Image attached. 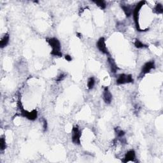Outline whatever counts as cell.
<instances>
[{
  "label": "cell",
  "instance_id": "obj_1",
  "mask_svg": "<svg viewBox=\"0 0 163 163\" xmlns=\"http://www.w3.org/2000/svg\"><path fill=\"white\" fill-rule=\"evenodd\" d=\"M46 41L52 49L51 52L52 56L61 57L63 56V54L61 52V44L59 40L57 38L53 37L47 38Z\"/></svg>",
  "mask_w": 163,
  "mask_h": 163
},
{
  "label": "cell",
  "instance_id": "obj_2",
  "mask_svg": "<svg viewBox=\"0 0 163 163\" xmlns=\"http://www.w3.org/2000/svg\"><path fill=\"white\" fill-rule=\"evenodd\" d=\"M18 106L19 110H20L21 115L22 117L26 118L27 119L31 121H34L37 118L38 112L37 110H33L31 112H28L27 111V110H24L23 104H22V103L20 100H19L18 101Z\"/></svg>",
  "mask_w": 163,
  "mask_h": 163
},
{
  "label": "cell",
  "instance_id": "obj_3",
  "mask_svg": "<svg viewBox=\"0 0 163 163\" xmlns=\"http://www.w3.org/2000/svg\"><path fill=\"white\" fill-rule=\"evenodd\" d=\"M145 3V1H140L136 5V6L135 7L134 9L132 10V15H133V19L135 23V26H136V29L138 31H146V30H148V29H142L140 28V24H139V13L140 12L141 8H142V7L144 5V4Z\"/></svg>",
  "mask_w": 163,
  "mask_h": 163
},
{
  "label": "cell",
  "instance_id": "obj_4",
  "mask_svg": "<svg viewBox=\"0 0 163 163\" xmlns=\"http://www.w3.org/2000/svg\"><path fill=\"white\" fill-rule=\"evenodd\" d=\"M81 135L82 133L79 127L77 125L74 126L71 131V140L75 145H81Z\"/></svg>",
  "mask_w": 163,
  "mask_h": 163
},
{
  "label": "cell",
  "instance_id": "obj_5",
  "mask_svg": "<svg viewBox=\"0 0 163 163\" xmlns=\"http://www.w3.org/2000/svg\"><path fill=\"white\" fill-rule=\"evenodd\" d=\"M134 79L132 76L130 74H120L118 75V78L116 81V83L117 85H123L126 84H131L133 83Z\"/></svg>",
  "mask_w": 163,
  "mask_h": 163
},
{
  "label": "cell",
  "instance_id": "obj_6",
  "mask_svg": "<svg viewBox=\"0 0 163 163\" xmlns=\"http://www.w3.org/2000/svg\"><path fill=\"white\" fill-rule=\"evenodd\" d=\"M96 47H97L98 49L101 53L109 56V52L108 51L105 39H104V37H101L97 41V42H96Z\"/></svg>",
  "mask_w": 163,
  "mask_h": 163
},
{
  "label": "cell",
  "instance_id": "obj_7",
  "mask_svg": "<svg viewBox=\"0 0 163 163\" xmlns=\"http://www.w3.org/2000/svg\"><path fill=\"white\" fill-rule=\"evenodd\" d=\"M155 66L156 65L154 61H150L147 62L143 66L142 71H141L140 75L144 76L145 75L148 73L152 70L155 68Z\"/></svg>",
  "mask_w": 163,
  "mask_h": 163
},
{
  "label": "cell",
  "instance_id": "obj_8",
  "mask_svg": "<svg viewBox=\"0 0 163 163\" xmlns=\"http://www.w3.org/2000/svg\"><path fill=\"white\" fill-rule=\"evenodd\" d=\"M103 98L106 104H109L112 103V94L110 92L108 87H104L103 92Z\"/></svg>",
  "mask_w": 163,
  "mask_h": 163
},
{
  "label": "cell",
  "instance_id": "obj_9",
  "mask_svg": "<svg viewBox=\"0 0 163 163\" xmlns=\"http://www.w3.org/2000/svg\"><path fill=\"white\" fill-rule=\"evenodd\" d=\"M136 159V153L134 150H130L128 151L125 154L124 158L122 160V162H131L134 161V159Z\"/></svg>",
  "mask_w": 163,
  "mask_h": 163
},
{
  "label": "cell",
  "instance_id": "obj_10",
  "mask_svg": "<svg viewBox=\"0 0 163 163\" xmlns=\"http://www.w3.org/2000/svg\"><path fill=\"white\" fill-rule=\"evenodd\" d=\"M108 64L110 65L111 72L113 73H115L118 70V68L114 59L112 57L108 56Z\"/></svg>",
  "mask_w": 163,
  "mask_h": 163
},
{
  "label": "cell",
  "instance_id": "obj_11",
  "mask_svg": "<svg viewBox=\"0 0 163 163\" xmlns=\"http://www.w3.org/2000/svg\"><path fill=\"white\" fill-rule=\"evenodd\" d=\"M10 40V35L8 33H6L5 35L1 38V41H0V47L1 49H3L6 47L8 43H9Z\"/></svg>",
  "mask_w": 163,
  "mask_h": 163
},
{
  "label": "cell",
  "instance_id": "obj_12",
  "mask_svg": "<svg viewBox=\"0 0 163 163\" xmlns=\"http://www.w3.org/2000/svg\"><path fill=\"white\" fill-rule=\"evenodd\" d=\"M121 8H122L123 12L125 13L126 16L127 17H129L132 14V8L129 6V5H120Z\"/></svg>",
  "mask_w": 163,
  "mask_h": 163
},
{
  "label": "cell",
  "instance_id": "obj_13",
  "mask_svg": "<svg viewBox=\"0 0 163 163\" xmlns=\"http://www.w3.org/2000/svg\"><path fill=\"white\" fill-rule=\"evenodd\" d=\"M95 79L93 77H91L90 78L88 79V81H87V88L88 89L91 90L94 87L95 85Z\"/></svg>",
  "mask_w": 163,
  "mask_h": 163
},
{
  "label": "cell",
  "instance_id": "obj_14",
  "mask_svg": "<svg viewBox=\"0 0 163 163\" xmlns=\"http://www.w3.org/2000/svg\"><path fill=\"white\" fill-rule=\"evenodd\" d=\"M93 3H94L98 7H99L102 10L105 9L106 7V3L104 1H101V0H100V1H93Z\"/></svg>",
  "mask_w": 163,
  "mask_h": 163
},
{
  "label": "cell",
  "instance_id": "obj_15",
  "mask_svg": "<svg viewBox=\"0 0 163 163\" xmlns=\"http://www.w3.org/2000/svg\"><path fill=\"white\" fill-rule=\"evenodd\" d=\"M154 12L156 13L157 14H162L163 13V7L161 4H157L154 8Z\"/></svg>",
  "mask_w": 163,
  "mask_h": 163
},
{
  "label": "cell",
  "instance_id": "obj_16",
  "mask_svg": "<svg viewBox=\"0 0 163 163\" xmlns=\"http://www.w3.org/2000/svg\"><path fill=\"white\" fill-rule=\"evenodd\" d=\"M134 46L138 49H143L145 47H147V45H145L144 43H143L142 41L139 40H136L134 41Z\"/></svg>",
  "mask_w": 163,
  "mask_h": 163
},
{
  "label": "cell",
  "instance_id": "obj_17",
  "mask_svg": "<svg viewBox=\"0 0 163 163\" xmlns=\"http://www.w3.org/2000/svg\"><path fill=\"white\" fill-rule=\"evenodd\" d=\"M0 148H1V150L3 151L7 148V143L6 141H5V138L2 137L0 139Z\"/></svg>",
  "mask_w": 163,
  "mask_h": 163
},
{
  "label": "cell",
  "instance_id": "obj_18",
  "mask_svg": "<svg viewBox=\"0 0 163 163\" xmlns=\"http://www.w3.org/2000/svg\"><path fill=\"white\" fill-rule=\"evenodd\" d=\"M115 132L116 134H117V137L119 138H122L124 136V135H125V132L118 128L115 129Z\"/></svg>",
  "mask_w": 163,
  "mask_h": 163
},
{
  "label": "cell",
  "instance_id": "obj_19",
  "mask_svg": "<svg viewBox=\"0 0 163 163\" xmlns=\"http://www.w3.org/2000/svg\"><path fill=\"white\" fill-rule=\"evenodd\" d=\"M47 127H48L47 121L45 118H43V128L44 132H45L47 131Z\"/></svg>",
  "mask_w": 163,
  "mask_h": 163
},
{
  "label": "cell",
  "instance_id": "obj_20",
  "mask_svg": "<svg viewBox=\"0 0 163 163\" xmlns=\"http://www.w3.org/2000/svg\"><path fill=\"white\" fill-rule=\"evenodd\" d=\"M65 75L64 73H61V74H60L59 76L57 77V78L56 79V81L57 82H61V81H62L63 79H64L65 78Z\"/></svg>",
  "mask_w": 163,
  "mask_h": 163
},
{
  "label": "cell",
  "instance_id": "obj_21",
  "mask_svg": "<svg viewBox=\"0 0 163 163\" xmlns=\"http://www.w3.org/2000/svg\"><path fill=\"white\" fill-rule=\"evenodd\" d=\"M65 57V59L68 62H70L71 61V60H72V57H71V56H70V55H66Z\"/></svg>",
  "mask_w": 163,
  "mask_h": 163
}]
</instances>
